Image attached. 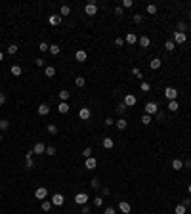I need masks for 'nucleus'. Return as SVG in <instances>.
I'll use <instances>...</instances> for the list:
<instances>
[{
  "label": "nucleus",
  "mask_w": 191,
  "mask_h": 214,
  "mask_svg": "<svg viewBox=\"0 0 191 214\" xmlns=\"http://www.w3.org/2000/svg\"><path fill=\"white\" fill-rule=\"evenodd\" d=\"M124 42H126V44H136V42H138V35H136V33H128L126 38H124Z\"/></svg>",
  "instance_id": "19"
},
{
  "label": "nucleus",
  "mask_w": 191,
  "mask_h": 214,
  "mask_svg": "<svg viewBox=\"0 0 191 214\" xmlns=\"http://www.w3.org/2000/svg\"><path fill=\"white\" fill-rule=\"evenodd\" d=\"M2 59H4V54H2V52H0V61H2Z\"/></svg>",
  "instance_id": "60"
},
{
  "label": "nucleus",
  "mask_w": 191,
  "mask_h": 214,
  "mask_svg": "<svg viewBox=\"0 0 191 214\" xmlns=\"http://www.w3.org/2000/svg\"><path fill=\"white\" fill-rule=\"evenodd\" d=\"M103 124H105V126H111V124H115V120L111 119V117H107V119L103 120Z\"/></svg>",
  "instance_id": "52"
},
{
  "label": "nucleus",
  "mask_w": 191,
  "mask_h": 214,
  "mask_svg": "<svg viewBox=\"0 0 191 214\" xmlns=\"http://www.w3.org/2000/svg\"><path fill=\"white\" fill-rule=\"evenodd\" d=\"M61 21H63V17H61L59 14H50V15H48V23L54 25V27H58Z\"/></svg>",
  "instance_id": "5"
},
{
  "label": "nucleus",
  "mask_w": 191,
  "mask_h": 214,
  "mask_svg": "<svg viewBox=\"0 0 191 214\" xmlns=\"http://www.w3.org/2000/svg\"><path fill=\"white\" fill-rule=\"evenodd\" d=\"M75 84H76L78 88H84V86H86V78H84V76H76V78H75Z\"/></svg>",
  "instance_id": "29"
},
{
  "label": "nucleus",
  "mask_w": 191,
  "mask_h": 214,
  "mask_svg": "<svg viewBox=\"0 0 191 214\" xmlns=\"http://www.w3.org/2000/svg\"><path fill=\"white\" fill-rule=\"evenodd\" d=\"M115 124H117V128H119V130H126L128 122H126V119H122V117H120V119H119V120L115 122Z\"/></svg>",
  "instance_id": "23"
},
{
  "label": "nucleus",
  "mask_w": 191,
  "mask_h": 214,
  "mask_svg": "<svg viewBox=\"0 0 191 214\" xmlns=\"http://www.w3.org/2000/svg\"><path fill=\"white\" fill-rule=\"evenodd\" d=\"M25 168H27V170L35 168V161H33V159H25Z\"/></svg>",
  "instance_id": "44"
},
{
  "label": "nucleus",
  "mask_w": 191,
  "mask_h": 214,
  "mask_svg": "<svg viewBox=\"0 0 191 214\" xmlns=\"http://www.w3.org/2000/svg\"><path fill=\"white\" fill-rule=\"evenodd\" d=\"M48 113H50V105H48V103H40V105H38V115H40V117H46Z\"/></svg>",
  "instance_id": "18"
},
{
  "label": "nucleus",
  "mask_w": 191,
  "mask_h": 214,
  "mask_svg": "<svg viewBox=\"0 0 191 214\" xmlns=\"http://www.w3.org/2000/svg\"><path fill=\"white\" fill-rule=\"evenodd\" d=\"M33 153H35V155H42V153H46V145H44V143H35V147H33Z\"/></svg>",
  "instance_id": "15"
},
{
  "label": "nucleus",
  "mask_w": 191,
  "mask_h": 214,
  "mask_svg": "<svg viewBox=\"0 0 191 214\" xmlns=\"http://www.w3.org/2000/svg\"><path fill=\"white\" fill-rule=\"evenodd\" d=\"M4 103H6V94L0 92V105H4Z\"/></svg>",
  "instance_id": "57"
},
{
  "label": "nucleus",
  "mask_w": 191,
  "mask_h": 214,
  "mask_svg": "<svg viewBox=\"0 0 191 214\" xmlns=\"http://www.w3.org/2000/svg\"><path fill=\"white\" fill-rule=\"evenodd\" d=\"M69 14H71V6L63 4V6L59 8V15H61V17H65V15H69Z\"/></svg>",
  "instance_id": "24"
},
{
  "label": "nucleus",
  "mask_w": 191,
  "mask_h": 214,
  "mask_svg": "<svg viewBox=\"0 0 191 214\" xmlns=\"http://www.w3.org/2000/svg\"><path fill=\"white\" fill-rule=\"evenodd\" d=\"M189 27H191V25H189Z\"/></svg>",
  "instance_id": "64"
},
{
  "label": "nucleus",
  "mask_w": 191,
  "mask_h": 214,
  "mask_svg": "<svg viewBox=\"0 0 191 214\" xmlns=\"http://www.w3.org/2000/svg\"><path fill=\"white\" fill-rule=\"evenodd\" d=\"M90 187H92V189H99V187H102V184H99L98 178H92V180H90Z\"/></svg>",
  "instance_id": "32"
},
{
  "label": "nucleus",
  "mask_w": 191,
  "mask_h": 214,
  "mask_svg": "<svg viewBox=\"0 0 191 214\" xmlns=\"http://www.w3.org/2000/svg\"><path fill=\"white\" fill-rule=\"evenodd\" d=\"M132 19H134V23H141V21H143V15H141V14H134Z\"/></svg>",
  "instance_id": "47"
},
{
  "label": "nucleus",
  "mask_w": 191,
  "mask_h": 214,
  "mask_svg": "<svg viewBox=\"0 0 191 214\" xmlns=\"http://www.w3.org/2000/svg\"><path fill=\"white\" fill-rule=\"evenodd\" d=\"M140 90H141V92H149V90H151V84H149V82H145V81H141Z\"/></svg>",
  "instance_id": "37"
},
{
  "label": "nucleus",
  "mask_w": 191,
  "mask_h": 214,
  "mask_svg": "<svg viewBox=\"0 0 191 214\" xmlns=\"http://www.w3.org/2000/svg\"><path fill=\"white\" fill-rule=\"evenodd\" d=\"M17 50H19L17 44H10V46H8V54H10V55H15V54H17Z\"/></svg>",
  "instance_id": "33"
},
{
  "label": "nucleus",
  "mask_w": 191,
  "mask_h": 214,
  "mask_svg": "<svg viewBox=\"0 0 191 214\" xmlns=\"http://www.w3.org/2000/svg\"><path fill=\"white\" fill-rule=\"evenodd\" d=\"M69 96H71L69 90H61V92H59V99H61V101H67V99H69Z\"/></svg>",
  "instance_id": "34"
},
{
  "label": "nucleus",
  "mask_w": 191,
  "mask_h": 214,
  "mask_svg": "<svg viewBox=\"0 0 191 214\" xmlns=\"http://www.w3.org/2000/svg\"><path fill=\"white\" fill-rule=\"evenodd\" d=\"M161 65H163V61H161L159 58H153V59L149 61V67H151V69H153V71H157V69H159V67H161Z\"/></svg>",
  "instance_id": "20"
},
{
  "label": "nucleus",
  "mask_w": 191,
  "mask_h": 214,
  "mask_svg": "<svg viewBox=\"0 0 191 214\" xmlns=\"http://www.w3.org/2000/svg\"><path fill=\"white\" fill-rule=\"evenodd\" d=\"M35 197L40 199V201H46V197H48V189H46V187H42V186L37 187V189H35Z\"/></svg>",
  "instance_id": "6"
},
{
  "label": "nucleus",
  "mask_w": 191,
  "mask_h": 214,
  "mask_svg": "<svg viewBox=\"0 0 191 214\" xmlns=\"http://www.w3.org/2000/svg\"><path fill=\"white\" fill-rule=\"evenodd\" d=\"M35 63H37L38 67H46V61H44L42 58H38V59H35Z\"/></svg>",
  "instance_id": "53"
},
{
  "label": "nucleus",
  "mask_w": 191,
  "mask_h": 214,
  "mask_svg": "<svg viewBox=\"0 0 191 214\" xmlns=\"http://www.w3.org/2000/svg\"><path fill=\"white\" fill-rule=\"evenodd\" d=\"M184 166H185V168H191V159H187V161H184Z\"/></svg>",
  "instance_id": "59"
},
{
  "label": "nucleus",
  "mask_w": 191,
  "mask_h": 214,
  "mask_svg": "<svg viewBox=\"0 0 191 214\" xmlns=\"http://www.w3.org/2000/svg\"><path fill=\"white\" fill-rule=\"evenodd\" d=\"M92 153H94L92 147H86V149L82 151V157H84V159H90V157H92Z\"/></svg>",
  "instance_id": "43"
},
{
  "label": "nucleus",
  "mask_w": 191,
  "mask_h": 214,
  "mask_svg": "<svg viewBox=\"0 0 191 214\" xmlns=\"http://www.w3.org/2000/svg\"><path fill=\"white\" fill-rule=\"evenodd\" d=\"M90 117H92V111H90L88 107H80V109H78V119H80V120H88Z\"/></svg>",
  "instance_id": "8"
},
{
  "label": "nucleus",
  "mask_w": 191,
  "mask_h": 214,
  "mask_svg": "<svg viewBox=\"0 0 191 214\" xmlns=\"http://www.w3.org/2000/svg\"><path fill=\"white\" fill-rule=\"evenodd\" d=\"M58 111H59L61 115H65V113H69V111H71V105L67 103V101H61V103L58 105Z\"/></svg>",
  "instance_id": "17"
},
{
  "label": "nucleus",
  "mask_w": 191,
  "mask_h": 214,
  "mask_svg": "<svg viewBox=\"0 0 191 214\" xmlns=\"http://www.w3.org/2000/svg\"><path fill=\"white\" fill-rule=\"evenodd\" d=\"M75 58H76V61H80V63H84V61L88 59V54H86L84 50H76V54H75Z\"/></svg>",
  "instance_id": "16"
},
{
  "label": "nucleus",
  "mask_w": 191,
  "mask_h": 214,
  "mask_svg": "<svg viewBox=\"0 0 191 214\" xmlns=\"http://www.w3.org/2000/svg\"><path fill=\"white\" fill-rule=\"evenodd\" d=\"M82 214H90V207L88 205H82Z\"/></svg>",
  "instance_id": "58"
},
{
  "label": "nucleus",
  "mask_w": 191,
  "mask_h": 214,
  "mask_svg": "<svg viewBox=\"0 0 191 214\" xmlns=\"http://www.w3.org/2000/svg\"><path fill=\"white\" fill-rule=\"evenodd\" d=\"M178 109H180V103H178L176 99L174 101H168V111H170V113H176Z\"/></svg>",
  "instance_id": "22"
},
{
  "label": "nucleus",
  "mask_w": 191,
  "mask_h": 214,
  "mask_svg": "<svg viewBox=\"0 0 191 214\" xmlns=\"http://www.w3.org/2000/svg\"><path fill=\"white\" fill-rule=\"evenodd\" d=\"M10 71H12V75H14V76H21V73H23L21 65H12V69H10Z\"/></svg>",
  "instance_id": "25"
},
{
  "label": "nucleus",
  "mask_w": 191,
  "mask_h": 214,
  "mask_svg": "<svg viewBox=\"0 0 191 214\" xmlns=\"http://www.w3.org/2000/svg\"><path fill=\"white\" fill-rule=\"evenodd\" d=\"M52 55H59V52H61V48L58 46V44H50V50H48Z\"/></svg>",
  "instance_id": "27"
},
{
  "label": "nucleus",
  "mask_w": 191,
  "mask_h": 214,
  "mask_svg": "<svg viewBox=\"0 0 191 214\" xmlns=\"http://www.w3.org/2000/svg\"><path fill=\"white\" fill-rule=\"evenodd\" d=\"M119 210H120L122 214H128V212L132 210V207H130V203H128V201H120V203H119Z\"/></svg>",
  "instance_id": "11"
},
{
  "label": "nucleus",
  "mask_w": 191,
  "mask_h": 214,
  "mask_svg": "<svg viewBox=\"0 0 191 214\" xmlns=\"http://www.w3.org/2000/svg\"><path fill=\"white\" fill-rule=\"evenodd\" d=\"M50 201H52V205H54V207H61L63 203H65V197H63L61 193H54Z\"/></svg>",
  "instance_id": "7"
},
{
  "label": "nucleus",
  "mask_w": 191,
  "mask_h": 214,
  "mask_svg": "<svg viewBox=\"0 0 191 214\" xmlns=\"http://www.w3.org/2000/svg\"><path fill=\"white\" fill-rule=\"evenodd\" d=\"M46 130H48V134H52V136H55V134H58V126H55L54 122H50V124L46 126Z\"/></svg>",
  "instance_id": "30"
},
{
  "label": "nucleus",
  "mask_w": 191,
  "mask_h": 214,
  "mask_svg": "<svg viewBox=\"0 0 191 214\" xmlns=\"http://www.w3.org/2000/svg\"><path fill=\"white\" fill-rule=\"evenodd\" d=\"M138 44H140L141 48H149V46H151V38L145 37V35H143V37H138Z\"/></svg>",
  "instance_id": "12"
},
{
  "label": "nucleus",
  "mask_w": 191,
  "mask_h": 214,
  "mask_svg": "<svg viewBox=\"0 0 191 214\" xmlns=\"http://www.w3.org/2000/svg\"><path fill=\"white\" fill-rule=\"evenodd\" d=\"M92 203H94V207H96V208H99V207H103V197H96V199H94Z\"/></svg>",
  "instance_id": "39"
},
{
  "label": "nucleus",
  "mask_w": 191,
  "mask_h": 214,
  "mask_svg": "<svg viewBox=\"0 0 191 214\" xmlns=\"http://www.w3.org/2000/svg\"><path fill=\"white\" fill-rule=\"evenodd\" d=\"M174 48H176L174 40H166V42H164V50H168V52H174Z\"/></svg>",
  "instance_id": "31"
},
{
  "label": "nucleus",
  "mask_w": 191,
  "mask_h": 214,
  "mask_svg": "<svg viewBox=\"0 0 191 214\" xmlns=\"http://www.w3.org/2000/svg\"><path fill=\"white\" fill-rule=\"evenodd\" d=\"M172 168H174V170H182V168H184V161L174 159V161H172Z\"/></svg>",
  "instance_id": "28"
},
{
  "label": "nucleus",
  "mask_w": 191,
  "mask_h": 214,
  "mask_svg": "<svg viewBox=\"0 0 191 214\" xmlns=\"http://www.w3.org/2000/svg\"><path fill=\"white\" fill-rule=\"evenodd\" d=\"M102 145H103L105 149H113V145H115V140L111 138V136H105V138L102 140Z\"/></svg>",
  "instance_id": "14"
},
{
  "label": "nucleus",
  "mask_w": 191,
  "mask_h": 214,
  "mask_svg": "<svg viewBox=\"0 0 191 214\" xmlns=\"http://www.w3.org/2000/svg\"><path fill=\"white\" fill-rule=\"evenodd\" d=\"M88 201H90V197H88V193H84V191H80V193H76L75 195V203L76 205H88Z\"/></svg>",
  "instance_id": "3"
},
{
  "label": "nucleus",
  "mask_w": 191,
  "mask_h": 214,
  "mask_svg": "<svg viewBox=\"0 0 191 214\" xmlns=\"http://www.w3.org/2000/svg\"><path fill=\"white\" fill-rule=\"evenodd\" d=\"M157 113H159V103L147 101V103H145V115H157Z\"/></svg>",
  "instance_id": "1"
},
{
  "label": "nucleus",
  "mask_w": 191,
  "mask_h": 214,
  "mask_svg": "<svg viewBox=\"0 0 191 214\" xmlns=\"http://www.w3.org/2000/svg\"><path fill=\"white\" fill-rule=\"evenodd\" d=\"M96 166H98V159H96V157H90V159L84 161V168H86V170H94Z\"/></svg>",
  "instance_id": "9"
},
{
  "label": "nucleus",
  "mask_w": 191,
  "mask_h": 214,
  "mask_svg": "<svg viewBox=\"0 0 191 214\" xmlns=\"http://www.w3.org/2000/svg\"><path fill=\"white\" fill-rule=\"evenodd\" d=\"M187 23H185V21H178V33H185V35H187Z\"/></svg>",
  "instance_id": "26"
},
{
  "label": "nucleus",
  "mask_w": 191,
  "mask_h": 214,
  "mask_svg": "<svg viewBox=\"0 0 191 214\" xmlns=\"http://www.w3.org/2000/svg\"><path fill=\"white\" fill-rule=\"evenodd\" d=\"M115 46H119V48H122V46H124V38H115Z\"/></svg>",
  "instance_id": "49"
},
{
  "label": "nucleus",
  "mask_w": 191,
  "mask_h": 214,
  "mask_svg": "<svg viewBox=\"0 0 191 214\" xmlns=\"http://www.w3.org/2000/svg\"><path fill=\"white\" fill-rule=\"evenodd\" d=\"M126 109H128V107L124 105V101H122V103L117 105V113H119V115H124V111H126Z\"/></svg>",
  "instance_id": "38"
},
{
  "label": "nucleus",
  "mask_w": 191,
  "mask_h": 214,
  "mask_svg": "<svg viewBox=\"0 0 191 214\" xmlns=\"http://www.w3.org/2000/svg\"><path fill=\"white\" fill-rule=\"evenodd\" d=\"M180 205H184V207L187 208V207L191 205V199H182V203H180Z\"/></svg>",
  "instance_id": "56"
},
{
  "label": "nucleus",
  "mask_w": 191,
  "mask_h": 214,
  "mask_svg": "<svg viewBox=\"0 0 191 214\" xmlns=\"http://www.w3.org/2000/svg\"><path fill=\"white\" fill-rule=\"evenodd\" d=\"M187 191H189V195H191V184H189V186H187Z\"/></svg>",
  "instance_id": "61"
},
{
  "label": "nucleus",
  "mask_w": 191,
  "mask_h": 214,
  "mask_svg": "<svg viewBox=\"0 0 191 214\" xmlns=\"http://www.w3.org/2000/svg\"><path fill=\"white\" fill-rule=\"evenodd\" d=\"M40 207H42V210H44V212H48L54 205H52V201H42V205H40Z\"/></svg>",
  "instance_id": "35"
},
{
  "label": "nucleus",
  "mask_w": 191,
  "mask_h": 214,
  "mask_svg": "<svg viewBox=\"0 0 191 214\" xmlns=\"http://www.w3.org/2000/svg\"><path fill=\"white\" fill-rule=\"evenodd\" d=\"M187 15H189V19H191V10H189V14H187Z\"/></svg>",
  "instance_id": "62"
},
{
  "label": "nucleus",
  "mask_w": 191,
  "mask_h": 214,
  "mask_svg": "<svg viewBox=\"0 0 191 214\" xmlns=\"http://www.w3.org/2000/svg\"><path fill=\"white\" fill-rule=\"evenodd\" d=\"M187 40V35L185 33H178V31H174V44H184Z\"/></svg>",
  "instance_id": "10"
},
{
  "label": "nucleus",
  "mask_w": 191,
  "mask_h": 214,
  "mask_svg": "<svg viewBox=\"0 0 191 214\" xmlns=\"http://www.w3.org/2000/svg\"><path fill=\"white\" fill-rule=\"evenodd\" d=\"M38 50H40V52H48V50H50V44H48V42H40V44H38Z\"/></svg>",
  "instance_id": "41"
},
{
  "label": "nucleus",
  "mask_w": 191,
  "mask_h": 214,
  "mask_svg": "<svg viewBox=\"0 0 191 214\" xmlns=\"http://www.w3.org/2000/svg\"><path fill=\"white\" fill-rule=\"evenodd\" d=\"M141 124H151V115H141Z\"/></svg>",
  "instance_id": "42"
},
{
  "label": "nucleus",
  "mask_w": 191,
  "mask_h": 214,
  "mask_svg": "<svg viewBox=\"0 0 191 214\" xmlns=\"http://www.w3.org/2000/svg\"><path fill=\"white\" fill-rule=\"evenodd\" d=\"M136 101H138V99H136V96H134V94H126V96H124V105H126V107L136 105Z\"/></svg>",
  "instance_id": "13"
},
{
  "label": "nucleus",
  "mask_w": 191,
  "mask_h": 214,
  "mask_svg": "<svg viewBox=\"0 0 191 214\" xmlns=\"http://www.w3.org/2000/svg\"><path fill=\"white\" fill-rule=\"evenodd\" d=\"M147 14H149V15H155V14H157V6H155V4H149V6H147Z\"/></svg>",
  "instance_id": "45"
},
{
  "label": "nucleus",
  "mask_w": 191,
  "mask_h": 214,
  "mask_svg": "<svg viewBox=\"0 0 191 214\" xmlns=\"http://www.w3.org/2000/svg\"><path fill=\"white\" fill-rule=\"evenodd\" d=\"M10 128V120H6V119H2V120H0V130H8Z\"/></svg>",
  "instance_id": "40"
},
{
  "label": "nucleus",
  "mask_w": 191,
  "mask_h": 214,
  "mask_svg": "<svg viewBox=\"0 0 191 214\" xmlns=\"http://www.w3.org/2000/svg\"><path fill=\"white\" fill-rule=\"evenodd\" d=\"M132 73H134V75H136L138 78H141V76H143V75H141V71L138 69V67H134V69H132Z\"/></svg>",
  "instance_id": "54"
},
{
  "label": "nucleus",
  "mask_w": 191,
  "mask_h": 214,
  "mask_svg": "<svg viewBox=\"0 0 191 214\" xmlns=\"http://www.w3.org/2000/svg\"><path fill=\"white\" fill-rule=\"evenodd\" d=\"M46 155H50V157L55 155V147H54V145H48V147H46Z\"/></svg>",
  "instance_id": "48"
},
{
  "label": "nucleus",
  "mask_w": 191,
  "mask_h": 214,
  "mask_svg": "<svg viewBox=\"0 0 191 214\" xmlns=\"http://www.w3.org/2000/svg\"><path fill=\"white\" fill-rule=\"evenodd\" d=\"M132 6H134L132 0H122V10H128V8H132Z\"/></svg>",
  "instance_id": "46"
},
{
  "label": "nucleus",
  "mask_w": 191,
  "mask_h": 214,
  "mask_svg": "<svg viewBox=\"0 0 191 214\" xmlns=\"http://www.w3.org/2000/svg\"><path fill=\"white\" fill-rule=\"evenodd\" d=\"M103 214H117V210H115L113 207H107V208L103 210Z\"/></svg>",
  "instance_id": "51"
},
{
  "label": "nucleus",
  "mask_w": 191,
  "mask_h": 214,
  "mask_svg": "<svg viewBox=\"0 0 191 214\" xmlns=\"http://www.w3.org/2000/svg\"><path fill=\"white\" fill-rule=\"evenodd\" d=\"M84 12H86V15H96L98 14V4L94 2V0H90V2L84 6Z\"/></svg>",
  "instance_id": "4"
},
{
  "label": "nucleus",
  "mask_w": 191,
  "mask_h": 214,
  "mask_svg": "<svg viewBox=\"0 0 191 214\" xmlns=\"http://www.w3.org/2000/svg\"><path fill=\"white\" fill-rule=\"evenodd\" d=\"M174 214H187V208H185L184 205H178V207L174 208Z\"/></svg>",
  "instance_id": "36"
},
{
  "label": "nucleus",
  "mask_w": 191,
  "mask_h": 214,
  "mask_svg": "<svg viewBox=\"0 0 191 214\" xmlns=\"http://www.w3.org/2000/svg\"><path fill=\"white\" fill-rule=\"evenodd\" d=\"M44 75H46V76H55V67L54 65H46V67H44Z\"/></svg>",
  "instance_id": "21"
},
{
  "label": "nucleus",
  "mask_w": 191,
  "mask_h": 214,
  "mask_svg": "<svg viewBox=\"0 0 191 214\" xmlns=\"http://www.w3.org/2000/svg\"><path fill=\"white\" fill-rule=\"evenodd\" d=\"M102 195H103V197L111 195V189H109V187H102Z\"/></svg>",
  "instance_id": "55"
},
{
  "label": "nucleus",
  "mask_w": 191,
  "mask_h": 214,
  "mask_svg": "<svg viewBox=\"0 0 191 214\" xmlns=\"http://www.w3.org/2000/svg\"><path fill=\"white\" fill-rule=\"evenodd\" d=\"M122 14H124V10H122V6H117V8H115V15H117V17H120Z\"/></svg>",
  "instance_id": "50"
},
{
  "label": "nucleus",
  "mask_w": 191,
  "mask_h": 214,
  "mask_svg": "<svg viewBox=\"0 0 191 214\" xmlns=\"http://www.w3.org/2000/svg\"><path fill=\"white\" fill-rule=\"evenodd\" d=\"M189 210H191V205H189Z\"/></svg>",
  "instance_id": "63"
},
{
  "label": "nucleus",
  "mask_w": 191,
  "mask_h": 214,
  "mask_svg": "<svg viewBox=\"0 0 191 214\" xmlns=\"http://www.w3.org/2000/svg\"><path fill=\"white\" fill-rule=\"evenodd\" d=\"M164 98H166L168 101H174V99L178 98V90H176L174 86H166V88H164Z\"/></svg>",
  "instance_id": "2"
}]
</instances>
